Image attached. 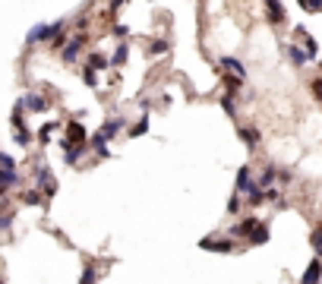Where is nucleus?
Listing matches in <instances>:
<instances>
[{"label":"nucleus","mask_w":322,"mask_h":284,"mask_svg":"<svg viewBox=\"0 0 322 284\" xmlns=\"http://www.w3.org/2000/svg\"><path fill=\"white\" fill-rule=\"evenodd\" d=\"M63 29V23H38L29 35H26V45H41V41H51V38Z\"/></svg>","instance_id":"nucleus-1"},{"label":"nucleus","mask_w":322,"mask_h":284,"mask_svg":"<svg viewBox=\"0 0 322 284\" xmlns=\"http://www.w3.org/2000/svg\"><path fill=\"white\" fill-rule=\"evenodd\" d=\"M35 174H38V189H41V196L51 199V196L57 193V180H54V174H51L45 164H38V167H35Z\"/></svg>","instance_id":"nucleus-2"},{"label":"nucleus","mask_w":322,"mask_h":284,"mask_svg":"<svg viewBox=\"0 0 322 284\" xmlns=\"http://www.w3.org/2000/svg\"><path fill=\"white\" fill-rule=\"evenodd\" d=\"M253 189H262V186H259V183L253 180V174H250V167H246V164H243V167L237 170V193H243V196H250V193H253Z\"/></svg>","instance_id":"nucleus-3"},{"label":"nucleus","mask_w":322,"mask_h":284,"mask_svg":"<svg viewBox=\"0 0 322 284\" xmlns=\"http://www.w3.org/2000/svg\"><path fill=\"white\" fill-rule=\"evenodd\" d=\"M199 250H208V253H231L234 243H231V240H218V237H205V240H199Z\"/></svg>","instance_id":"nucleus-4"},{"label":"nucleus","mask_w":322,"mask_h":284,"mask_svg":"<svg viewBox=\"0 0 322 284\" xmlns=\"http://www.w3.org/2000/svg\"><path fill=\"white\" fill-rule=\"evenodd\" d=\"M85 41H89L85 35H76V38H70V41L63 45V60H67V63H73V60H76V54L82 51V45H85Z\"/></svg>","instance_id":"nucleus-5"},{"label":"nucleus","mask_w":322,"mask_h":284,"mask_svg":"<svg viewBox=\"0 0 322 284\" xmlns=\"http://www.w3.org/2000/svg\"><path fill=\"white\" fill-rule=\"evenodd\" d=\"M221 70H227V73H234V76H240V79H243V76H246V67L237 60V57H221Z\"/></svg>","instance_id":"nucleus-6"},{"label":"nucleus","mask_w":322,"mask_h":284,"mask_svg":"<svg viewBox=\"0 0 322 284\" xmlns=\"http://www.w3.org/2000/svg\"><path fill=\"white\" fill-rule=\"evenodd\" d=\"M120 129H123V120H120V117H114V120H108V123H104V126H101L98 133H101L104 139H114V136H117Z\"/></svg>","instance_id":"nucleus-7"},{"label":"nucleus","mask_w":322,"mask_h":284,"mask_svg":"<svg viewBox=\"0 0 322 284\" xmlns=\"http://www.w3.org/2000/svg\"><path fill=\"white\" fill-rule=\"evenodd\" d=\"M319 278H322V262L313 259V262H310V269L303 272V284H313V281H319Z\"/></svg>","instance_id":"nucleus-8"},{"label":"nucleus","mask_w":322,"mask_h":284,"mask_svg":"<svg viewBox=\"0 0 322 284\" xmlns=\"http://www.w3.org/2000/svg\"><path fill=\"white\" fill-rule=\"evenodd\" d=\"M67 139H70V142H85V129H82L79 120H76V123L70 120V126H67Z\"/></svg>","instance_id":"nucleus-9"},{"label":"nucleus","mask_w":322,"mask_h":284,"mask_svg":"<svg viewBox=\"0 0 322 284\" xmlns=\"http://www.w3.org/2000/svg\"><path fill=\"white\" fill-rule=\"evenodd\" d=\"M23 104H26V107H32V111H38V114H41V111H48V101L41 98V95H26V98H23Z\"/></svg>","instance_id":"nucleus-10"},{"label":"nucleus","mask_w":322,"mask_h":284,"mask_svg":"<svg viewBox=\"0 0 322 284\" xmlns=\"http://www.w3.org/2000/svg\"><path fill=\"white\" fill-rule=\"evenodd\" d=\"M246 237H250V243H256V246H259V243H265V240H269V227H265V224H256V227H253V231L246 234Z\"/></svg>","instance_id":"nucleus-11"},{"label":"nucleus","mask_w":322,"mask_h":284,"mask_svg":"<svg viewBox=\"0 0 322 284\" xmlns=\"http://www.w3.org/2000/svg\"><path fill=\"white\" fill-rule=\"evenodd\" d=\"M269 4V19L272 23H284V7H281V0H265Z\"/></svg>","instance_id":"nucleus-12"},{"label":"nucleus","mask_w":322,"mask_h":284,"mask_svg":"<svg viewBox=\"0 0 322 284\" xmlns=\"http://www.w3.org/2000/svg\"><path fill=\"white\" fill-rule=\"evenodd\" d=\"M126 57H130V48H126V45H120L117 51H114V54L108 57V60H111V67H123V63H126Z\"/></svg>","instance_id":"nucleus-13"},{"label":"nucleus","mask_w":322,"mask_h":284,"mask_svg":"<svg viewBox=\"0 0 322 284\" xmlns=\"http://www.w3.org/2000/svg\"><path fill=\"white\" fill-rule=\"evenodd\" d=\"M89 67L101 73V70H108V67H111V60H108L104 54H92V57H89Z\"/></svg>","instance_id":"nucleus-14"},{"label":"nucleus","mask_w":322,"mask_h":284,"mask_svg":"<svg viewBox=\"0 0 322 284\" xmlns=\"http://www.w3.org/2000/svg\"><path fill=\"white\" fill-rule=\"evenodd\" d=\"M240 139H243L246 145H256V142H259V129H253V126H243V129H240Z\"/></svg>","instance_id":"nucleus-15"},{"label":"nucleus","mask_w":322,"mask_h":284,"mask_svg":"<svg viewBox=\"0 0 322 284\" xmlns=\"http://www.w3.org/2000/svg\"><path fill=\"white\" fill-rule=\"evenodd\" d=\"M13 142H16V145H29V142H32V133H29L26 126H19L16 136H13Z\"/></svg>","instance_id":"nucleus-16"},{"label":"nucleus","mask_w":322,"mask_h":284,"mask_svg":"<svg viewBox=\"0 0 322 284\" xmlns=\"http://www.w3.org/2000/svg\"><path fill=\"white\" fill-rule=\"evenodd\" d=\"M82 82H85L89 89H95V85H98V70H92V67H85V73H82Z\"/></svg>","instance_id":"nucleus-17"},{"label":"nucleus","mask_w":322,"mask_h":284,"mask_svg":"<svg viewBox=\"0 0 322 284\" xmlns=\"http://www.w3.org/2000/svg\"><path fill=\"white\" fill-rule=\"evenodd\" d=\"M19 177H16V170H10V167H0V183L4 186H13Z\"/></svg>","instance_id":"nucleus-18"},{"label":"nucleus","mask_w":322,"mask_h":284,"mask_svg":"<svg viewBox=\"0 0 322 284\" xmlns=\"http://www.w3.org/2000/svg\"><path fill=\"white\" fill-rule=\"evenodd\" d=\"M41 202V189H29V193H23V205H38Z\"/></svg>","instance_id":"nucleus-19"},{"label":"nucleus","mask_w":322,"mask_h":284,"mask_svg":"<svg viewBox=\"0 0 322 284\" xmlns=\"http://www.w3.org/2000/svg\"><path fill=\"white\" fill-rule=\"evenodd\" d=\"M256 224H259L256 218H246V221H240V224L234 227V234H250V231H253V227H256Z\"/></svg>","instance_id":"nucleus-20"},{"label":"nucleus","mask_w":322,"mask_h":284,"mask_svg":"<svg viewBox=\"0 0 322 284\" xmlns=\"http://www.w3.org/2000/svg\"><path fill=\"white\" fill-rule=\"evenodd\" d=\"M142 133H148V114H142V120L130 129V136H142Z\"/></svg>","instance_id":"nucleus-21"},{"label":"nucleus","mask_w":322,"mask_h":284,"mask_svg":"<svg viewBox=\"0 0 322 284\" xmlns=\"http://www.w3.org/2000/svg\"><path fill=\"white\" fill-rule=\"evenodd\" d=\"M272 180H275V167H265V174L259 177V186L265 189V186H272Z\"/></svg>","instance_id":"nucleus-22"},{"label":"nucleus","mask_w":322,"mask_h":284,"mask_svg":"<svg viewBox=\"0 0 322 284\" xmlns=\"http://www.w3.org/2000/svg\"><path fill=\"white\" fill-rule=\"evenodd\" d=\"M288 54H291V60H294V63H297V67H303V63H307V54H303V51H300V48H291V51H288Z\"/></svg>","instance_id":"nucleus-23"},{"label":"nucleus","mask_w":322,"mask_h":284,"mask_svg":"<svg viewBox=\"0 0 322 284\" xmlns=\"http://www.w3.org/2000/svg\"><path fill=\"white\" fill-rule=\"evenodd\" d=\"M51 133H54V123L41 126V129H38V142H41V145H48V139H51Z\"/></svg>","instance_id":"nucleus-24"},{"label":"nucleus","mask_w":322,"mask_h":284,"mask_svg":"<svg viewBox=\"0 0 322 284\" xmlns=\"http://www.w3.org/2000/svg\"><path fill=\"white\" fill-rule=\"evenodd\" d=\"M221 107H224L227 117H234V114H237V107H234V98H231V95H227V98H221Z\"/></svg>","instance_id":"nucleus-25"},{"label":"nucleus","mask_w":322,"mask_h":284,"mask_svg":"<svg viewBox=\"0 0 322 284\" xmlns=\"http://www.w3.org/2000/svg\"><path fill=\"white\" fill-rule=\"evenodd\" d=\"M63 45H67V35H63V29H60V32H57V35L51 38V48L57 51V48H63Z\"/></svg>","instance_id":"nucleus-26"},{"label":"nucleus","mask_w":322,"mask_h":284,"mask_svg":"<svg viewBox=\"0 0 322 284\" xmlns=\"http://www.w3.org/2000/svg\"><path fill=\"white\" fill-rule=\"evenodd\" d=\"M313 250H316V253L322 256V227H319V231L313 234Z\"/></svg>","instance_id":"nucleus-27"},{"label":"nucleus","mask_w":322,"mask_h":284,"mask_svg":"<svg viewBox=\"0 0 322 284\" xmlns=\"http://www.w3.org/2000/svg\"><path fill=\"white\" fill-rule=\"evenodd\" d=\"M0 167H10V170H16V161H13L10 155H4V151H0Z\"/></svg>","instance_id":"nucleus-28"},{"label":"nucleus","mask_w":322,"mask_h":284,"mask_svg":"<svg viewBox=\"0 0 322 284\" xmlns=\"http://www.w3.org/2000/svg\"><path fill=\"white\" fill-rule=\"evenodd\" d=\"M164 51H167V41H161V38H158V41L152 45V54H164Z\"/></svg>","instance_id":"nucleus-29"},{"label":"nucleus","mask_w":322,"mask_h":284,"mask_svg":"<svg viewBox=\"0 0 322 284\" xmlns=\"http://www.w3.org/2000/svg\"><path fill=\"white\" fill-rule=\"evenodd\" d=\"M303 10H310V13H316V10H322V0H307V7Z\"/></svg>","instance_id":"nucleus-30"},{"label":"nucleus","mask_w":322,"mask_h":284,"mask_svg":"<svg viewBox=\"0 0 322 284\" xmlns=\"http://www.w3.org/2000/svg\"><path fill=\"white\" fill-rule=\"evenodd\" d=\"M13 224V215H4V212H0V231H4V227H10Z\"/></svg>","instance_id":"nucleus-31"},{"label":"nucleus","mask_w":322,"mask_h":284,"mask_svg":"<svg viewBox=\"0 0 322 284\" xmlns=\"http://www.w3.org/2000/svg\"><path fill=\"white\" fill-rule=\"evenodd\" d=\"M95 278H98V275H95V269H85V272H82V281H85V284H92Z\"/></svg>","instance_id":"nucleus-32"},{"label":"nucleus","mask_w":322,"mask_h":284,"mask_svg":"<svg viewBox=\"0 0 322 284\" xmlns=\"http://www.w3.org/2000/svg\"><path fill=\"white\" fill-rule=\"evenodd\" d=\"M237 208H240V199H237V196H234V199H231V202H227V212H231V215H234V212H237Z\"/></svg>","instance_id":"nucleus-33"},{"label":"nucleus","mask_w":322,"mask_h":284,"mask_svg":"<svg viewBox=\"0 0 322 284\" xmlns=\"http://www.w3.org/2000/svg\"><path fill=\"white\" fill-rule=\"evenodd\" d=\"M313 92H316V98H322V79H316V82H313Z\"/></svg>","instance_id":"nucleus-34"}]
</instances>
